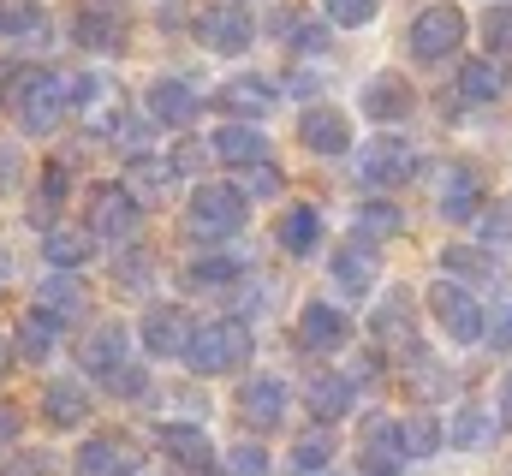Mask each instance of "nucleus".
<instances>
[{
  "label": "nucleus",
  "instance_id": "obj_10",
  "mask_svg": "<svg viewBox=\"0 0 512 476\" xmlns=\"http://www.w3.org/2000/svg\"><path fill=\"white\" fill-rule=\"evenodd\" d=\"M191 334H197V328L185 322L179 304H155V310L143 316V346L155 357H185L191 352Z\"/></svg>",
  "mask_w": 512,
  "mask_h": 476
},
{
  "label": "nucleus",
  "instance_id": "obj_2",
  "mask_svg": "<svg viewBox=\"0 0 512 476\" xmlns=\"http://www.w3.org/2000/svg\"><path fill=\"white\" fill-rule=\"evenodd\" d=\"M245 357H251V328L233 322V316H221V322H203V328L191 334L185 363H191L197 375H227V369H239Z\"/></svg>",
  "mask_w": 512,
  "mask_h": 476
},
{
  "label": "nucleus",
  "instance_id": "obj_47",
  "mask_svg": "<svg viewBox=\"0 0 512 476\" xmlns=\"http://www.w3.org/2000/svg\"><path fill=\"white\" fill-rule=\"evenodd\" d=\"M489 340H495L501 352H512V298L495 310V322H489Z\"/></svg>",
  "mask_w": 512,
  "mask_h": 476
},
{
  "label": "nucleus",
  "instance_id": "obj_44",
  "mask_svg": "<svg viewBox=\"0 0 512 476\" xmlns=\"http://www.w3.org/2000/svg\"><path fill=\"white\" fill-rule=\"evenodd\" d=\"M328 453H334V441H328V435H310V441H298L292 465H298V471H322V465H328Z\"/></svg>",
  "mask_w": 512,
  "mask_h": 476
},
{
  "label": "nucleus",
  "instance_id": "obj_32",
  "mask_svg": "<svg viewBox=\"0 0 512 476\" xmlns=\"http://www.w3.org/2000/svg\"><path fill=\"white\" fill-rule=\"evenodd\" d=\"M54 334H60V322H54L48 310H30V316L18 322V357H30V363H42V357L54 352Z\"/></svg>",
  "mask_w": 512,
  "mask_h": 476
},
{
  "label": "nucleus",
  "instance_id": "obj_16",
  "mask_svg": "<svg viewBox=\"0 0 512 476\" xmlns=\"http://www.w3.org/2000/svg\"><path fill=\"white\" fill-rule=\"evenodd\" d=\"M78 357H84V369L90 375H102V381H114L120 369H126V328L120 322H102V328H90V340L78 346Z\"/></svg>",
  "mask_w": 512,
  "mask_h": 476
},
{
  "label": "nucleus",
  "instance_id": "obj_30",
  "mask_svg": "<svg viewBox=\"0 0 512 476\" xmlns=\"http://www.w3.org/2000/svg\"><path fill=\"white\" fill-rule=\"evenodd\" d=\"M501 90H507V72L495 60H465L459 66V96L465 102H495Z\"/></svg>",
  "mask_w": 512,
  "mask_h": 476
},
{
  "label": "nucleus",
  "instance_id": "obj_13",
  "mask_svg": "<svg viewBox=\"0 0 512 476\" xmlns=\"http://www.w3.org/2000/svg\"><path fill=\"white\" fill-rule=\"evenodd\" d=\"M161 453H167L179 471H191V476L215 471V447H209V435H203L197 423H167V429H161Z\"/></svg>",
  "mask_w": 512,
  "mask_h": 476
},
{
  "label": "nucleus",
  "instance_id": "obj_25",
  "mask_svg": "<svg viewBox=\"0 0 512 476\" xmlns=\"http://www.w3.org/2000/svg\"><path fill=\"white\" fill-rule=\"evenodd\" d=\"M364 114L370 119H382V125H393V119H405L411 114V84L405 78H370V90H364Z\"/></svg>",
  "mask_w": 512,
  "mask_h": 476
},
{
  "label": "nucleus",
  "instance_id": "obj_56",
  "mask_svg": "<svg viewBox=\"0 0 512 476\" xmlns=\"http://www.w3.org/2000/svg\"><path fill=\"white\" fill-rule=\"evenodd\" d=\"M501 405H507V411H512V375H507V387H501Z\"/></svg>",
  "mask_w": 512,
  "mask_h": 476
},
{
  "label": "nucleus",
  "instance_id": "obj_26",
  "mask_svg": "<svg viewBox=\"0 0 512 476\" xmlns=\"http://www.w3.org/2000/svg\"><path fill=\"white\" fill-rule=\"evenodd\" d=\"M167 179H173V161H155V155H131L126 161V185L137 203H161V191H167Z\"/></svg>",
  "mask_w": 512,
  "mask_h": 476
},
{
  "label": "nucleus",
  "instance_id": "obj_35",
  "mask_svg": "<svg viewBox=\"0 0 512 476\" xmlns=\"http://www.w3.org/2000/svg\"><path fill=\"white\" fill-rule=\"evenodd\" d=\"M36 310H48L54 322H72V316L84 310V286L54 274V280H42V298H36Z\"/></svg>",
  "mask_w": 512,
  "mask_h": 476
},
{
  "label": "nucleus",
  "instance_id": "obj_8",
  "mask_svg": "<svg viewBox=\"0 0 512 476\" xmlns=\"http://www.w3.org/2000/svg\"><path fill=\"white\" fill-rule=\"evenodd\" d=\"M197 42L209 54H245L251 48V18L239 6H203L197 12Z\"/></svg>",
  "mask_w": 512,
  "mask_h": 476
},
{
  "label": "nucleus",
  "instance_id": "obj_27",
  "mask_svg": "<svg viewBox=\"0 0 512 476\" xmlns=\"http://www.w3.org/2000/svg\"><path fill=\"white\" fill-rule=\"evenodd\" d=\"M215 155L233 161V167H256V161L268 155V137H262L256 125H221V131H215Z\"/></svg>",
  "mask_w": 512,
  "mask_h": 476
},
{
  "label": "nucleus",
  "instance_id": "obj_15",
  "mask_svg": "<svg viewBox=\"0 0 512 476\" xmlns=\"http://www.w3.org/2000/svg\"><path fill=\"white\" fill-rule=\"evenodd\" d=\"M399 459H411V447H405V423L399 417H364V465H382V471H399Z\"/></svg>",
  "mask_w": 512,
  "mask_h": 476
},
{
  "label": "nucleus",
  "instance_id": "obj_5",
  "mask_svg": "<svg viewBox=\"0 0 512 476\" xmlns=\"http://www.w3.org/2000/svg\"><path fill=\"white\" fill-rule=\"evenodd\" d=\"M465 42V12L459 6H423L417 12V24H411V54L417 60H447L453 48Z\"/></svg>",
  "mask_w": 512,
  "mask_h": 476
},
{
  "label": "nucleus",
  "instance_id": "obj_7",
  "mask_svg": "<svg viewBox=\"0 0 512 476\" xmlns=\"http://www.w3.org/2000/svg\"><path fill=\"white\" fill-rule=\"evenodd\" d=\"M137 197H131L126 185H96L90 191V233L96 238H131L137 233Z\"/></svg>",
  "mask_w": 512,
  "mask_h": 476
},
{
  "label": "nucleus",
  "instance_id": "obj_38",
  "mask_svg": "<svg viewBox=\"0 0 512 476\" xmlns=\"http://www.w3.org/2000/svg\"><path fill=\"white\" fill-rule=\"evenodd\" d=\"M185 280L191 286H227V280H239V262L233 256H203V262L185 268Z\"/></svg>",
  "mask_w": 512,
  "mask_h": 476
},
{
  "label": "nucleus",
  "instance_id": "obj_31",
  "mask_svg": "<svg viewBox=\"0 0 512 476\" xmlns=\"http://www.w3.org/2000/svg\"><path fill=\"white\" fill-rule=\"evenodd\" d=\"M42 250H48V262H54V268H84V262H90V250H96V238L78 233V227H48Z\"/></svg>",
  "mask_w": 512,
  "mask_h": 476
},
{
  "label": "nucleus",
  "instance_id": "obj_24",
  "mask_svg": "<svg viewBox=\"0 0 512 476\" xmlns=\"http://www.w3.org/2000/svg\"><path fill=\"white\" fill-rule=\"evenodd\" d=\"M42 417H48L54 429H78V423L90 417L84 387H78V381H48V393H42Z\"/></svg>",
  "mask_w": 512,
  "mask_h": 476
},
{
  "label": "nucleus",
  "instance_id": "obj_42",
  "mask_svg": "<svg viewBox=\"0 0 512 476\" xmlns=\"http://www.w3.org/2000/svg\"><path fill=\"white\" fill-rule=\"evenodd\" d=\"M376 12H382V0H328V18H334V24H352V30L370 24Z\"/></svg>",
  "mask_w": 512,
  "mask_h": 476
},
{
  "label": "nucleus",
  "instance_id": "obj_41",
  "mask_svg": "<svg viewBox=\"0 0 512 476\" xmlns=\"http://www.w3.org/2000/svg\"><path fill=\"white\" fill-rule=\"evenodd\" d=\"M227 476H268V453H262L256 441H239V447L227 453Z\"/></svg>",
  "mask_w": 512,
  "mask_h": 476
},
{
  "label": "nucleus",
  "instance_id": "obj_11",
  "mask_svg": "<svg viewBox=\"0 0 512 476\" xmlns=\"http://www.w3.org/2000/svg\"><path fill=\"white\" fill-rule=\"evenodd\" d=\"M441 215L447 221H477L483 215V173L471 161H453L441 179Z\"/></svg>",
  "mask_w": 512,
  "mask_h": 476
},
{
  "label": "nucleus",
  "instance_id": "obj_45",
  "mask_svg": "<svg viewBox=\"0 0 512 476\" xmlns=\"http://www.w3.org/2000/svg\"><path fill=\"white\" fill-rule=\"evenodd\" d=\"M292 48H298V54H322V48H328V30H322L316 18H298V24H292Z\"/></svg>",
  "mask_w": 512,
  "mask_h": 476
},
{
  "label": "nucleus",
  "instance_id": "obj_17",
  "mask_svg": "<svg viewBox=\"0 0 512 476\" xmlns=\"http://www.w3.org/2000/svg\"><path fill=\"white\" fill-rule=\"evenodd\" d=\"M239 411H245L251 429H280V417H286V387H280L274 375H256V381L239 387Z\"/></svg>",
  "mask_w": 512,
  "mask_h": 476
},
{
  "label": "nucleus",
  "instance_id": "obj_40",
  "mask_svg": "<svg viewBox=\"0 0 512 476\" xmlns=\"http://www.w3.org/2000/svg\"><path fill=\"white\" fill-rule=\"evenodd\" d=\"M405 447H411V459H429L441 447V423L435 417H411L405 423Z\"/></svg>",
  "mask_w": 512,
  "mask_h": 476
},
{
  "label": "nucleus",
  "instance_id": "obj_37",
  "mask_svg": "<svg viewBox=\"0 0 512 476\" xmlns=\"http://www.w3.org/2000/svg\"><path fill=\"white\" fill-rule=\"evenodd\" d=\"M48 18L36 0H0V36H36Z\"/></svg>",
  "mask_w": 512,
  "mask_h": 476
},
{
  "label": "nucleus",
  "instance_id": "obj_55",
  "mask_svg": "<svg viewBox=\"0 0 512 476\" xmlns=\"http://www.w3.org/2000/svg\"><path fill=\"white\" fill-rule=\"evenodd\" d=\"M12 369V346H6V334H0V375Z\"/></svg>",
  "mask_w": 512,
  "mask_h": 476
},
{
  "label": "nucleus",
  "instance_id": "obj_54",
  "mask_svg": "<svg viewBox=\"0 0 512 476\" xmlns=\"http://www.w3.org/2000/svg\"><path fill=\"white\" fill-rule=\"evenodd\" d=\"M6 280H12V256L0 250V292H6Z\"/></svg>",
  "mask_w": 512,
  "mask_h": 476
},
{
  "label": "nucleus",
  "instance_id": "obj_4",
  "mask_svg": "<svg viewBox=\"0 0 512 476\" xmlns=\"http://www.w3.org/2000/svg\"><path fill=\"white\" fill-rule=\"evenodd\" d=\"M429 310H435V322L447 328V340H453V346H477V340L489 334V322H483L477 298H471L465 286H453V280H435V286H429Z\"/></svg>",
  "mask_w": 512,
  "mask_h": 476
},
{
  "label": "nucleus",
  "instance_id": "obj_28",
  "mask_svg": "<svg viewBox=\"0 0 512 476\" xmlns=\"http://www.w3.org/2000/svg\"><path fill=\"white\" fill-rule=\"evenodd\" d=\"M316 244H322V215H316L310 203H298V209L280 215V250H286V256H310Z\"/></svg>",
  "mask_w": 512,
  "mask_h": 476
},
{
  "label": "nucleus",
  "instance_id": "obj_39",
  "mask_svg": "<svg viewBox=\"0 0 512 476\" xmlns=\"http://www.w3.org/2000/svg\"><path fill=\"white\" fill-rule=\"evenodd\" d=\"M483 42H489V60H495V54H512V6H489Z\"/></svg>",
  "mask_w": 512,
  "mask_h": 476
},
{
  "label": "nucleus",
  "instance_id": "obj_23",
  "mask_svg": "<svg viewBox=\"0 0 512 476\" xmlns=\"http://www.w3.org/2000/svg\"><path fill=\"white\" fill-rule=\"evenodd\" d=\"M72 36H78L84 48H96V54H120V48H126L120 18H114V12H96V6H84V12L72 18Z\"/></svg>",
  "mask_w": 512,
  "mask_h": 476
},
{
  "label": "nucleus",
  "instance_id": "obj_51",
  "mask_svg": "<svg viewBox=\"0 0 512 476\" xmlns=\"http://www.w3.org/2000/svg\"><path fill=\"white\" fill-rule=\"evenodd\" d=\"M42 179H48V185H42L48 197H66V191H72V173H66V161H48V173H42Z\"/></svg>",
  "mask_w": 512,
  "mask_h": 476
},
{
  "label": "nucleus",
  "instance_id": "obj_34",
  "mask_svg": "<svg viewBox=\"0 0 512 476\" xmlns=\"http://www.w3.org/2000/svg\"><path fill=\"white\" fill-rule=\"evenodd\" d=\"M441 268H447V274H459V280H501V262H495L489 250H465V244L441 250Z\"/></svg>",
  "mask_w": 512,
  "mask_h": 476
},
{
  "label": "nucleus",
  "instance_id": "obj_9",
  "mask_svg": "<svg viewBox=\"0 0 512 476\" xmlns=\"http://www.w3.org/2000/svg\"><path fill=\"white\" fill-rule=\"evenodd\" d=\"M137 447L126 435H96L78 447V476H137Z\"/></svg>",
  "mask_w": 512,
  "mask_h": 476
},
{
  "label": "nucleus",
  "instance_id": "obj_49",
  "mask_svg": "<svg viewBox=\"0 0 512 476\" xmlns=\"http://www.w3.org/2000/svg\"><path fill=\"white\" fill-rule=\"evenodd\" d=\"M6 476H54V459H42V453H24L18 465H6Z\"/></svg>",
  "mask_w": 512,
  "mask_h": 476
},
{
  "label": "nucleus",
  "instance_id": "obj_6",
  "mask_svg": "<svg viewBox=\"0 0 512 476\" xmlns=\"http://www.w3.org/2000/svg\"><path fill=\"white\" fill-rule=\"evenodd\" d=\"M411 167H417V155H411L405 137H376L352 155V173L364 185H399V179H411Z\"/></svg>",
  "mask_w": 512,
  "mask_h": 476
},
{
  "label": "nucleus",
  "instance_id": "obj_20",
  "mask_svg": "<svg viewBox=\"0 0 512 476\" xmlns=\"http://www.w3.org/2000/svg\"><path fill=\"white\" fill-rule=\"evenodd\" d=\"M334 286L340 292H352V298H364L370 286H376V250L358 238V244H346L340 256H334Z\"/></svg>",
  "mask_w": 512,
  "mask_h": 476
},
{
  "label": "nucleus",
  "instance_id": "obj_19",
  "mask_svg": "<svg viewBox=\"0 0 512 476\" xmlns=\"http://www.w3.org/2000/svg\"><path fill=\"white\" fill-rule=\"evenodd\" d=\"M215 108H221V114H239V119H262L274 108V90H268L262 78H233V84L215 90Z\"/></svg>",
  "mask_w": 512,
  "mask_h": 476
},
{
  "label": "nucleus",
  "instance_id": "obj_53",
  "mask_svg": "<svg viewBox=\"0 0 512 476\" xmlns=\"http://www.w3.org/2000/svg\"><path fill=\"white\" fill-rule=\"evenodd\" d=\"M12 441H18V405L0 399V447H12Z\"/></svg>",
  "mask_w": 512,
  "mask_h": 476
},
{
  "label": "nucleus",
  "instance_id": "obj_48",
  "mask_svg": "<svg viewBox=\"0 0 512 476\" xmlns=\"http://www.w3.org/2000/svg\"><path fill=\"white\" fill-rule=\"evenodd\" d=\"M18 185V149H12V137H0V191H12Z\"/></svg>",
  "mask_w": 512,
  "mask_h": 476
},
{
  "label": "nucleus",
  "instance_id": "obj_43",
  "mask_svg": "<svg viewBox=\"0 0 512 476\" xmlns=\"http://www.w3.org/2000/svg\"><path fill=\"white\" fill-rule=\"evenodd\" d=\"M483 238H489V250H495V244L512 250V203H495V209L483 215Z\"/></svg>",
  "mask_w": 512,
  "mask_h": 476
},
{
  "label": "nucleus",
  "instance_id": "obj_36",
  "mask_svg": "<svg viewBox=\"0 0 512 476\" xmlns=\"http://www.w3.org/2000/svg\"><path fill=\"white\" fill-rule=\"evenodd\" d=\"M376 334H382L387 346H393V340L411 346V298H405V292H393L382 310H376Z\"/></svg>",
  "mask_w": 512,
  "mask_h": 476
},
{
  "label": "nucleus",
  "instance_id": "obj_46",
  "mask_svg": "<svg viewBox=\"0 0 512 476\" xmlns=\"http://www.w3.org/2000/svg\"><path fill=\"white\" fill-rule=\"evenodd\" d=\"M143 387H149V375H143V369H137V363H126V369H120V375H114V381H108V393H120V399H137V393H143Z\"/></svg>",
  "mask_w": 512,
  "mask_h": 476
},
{
  "label": "nucleus",
  "instance_id": "obj_3",
  "mask_svg": "<svg viewBox=\"0 0 512 476\" xmlns=\"http://www.w3.org/2000/svg\"><path fill=\"white\" fill-rule=\"evenodd\" d=\"M185 227L197 238H233L245 227V191L239 185H197Z\"/></svg>",
  "mask_w": 512,
  "mask_h": 476
},
{
  "label": "nucleus",
  "instance_id": "obj_14",
  "mask_svg": "<svg viewBox=\"0 0 512 476\" xmlns=\"http://www.w3.org/2000/svg\"><path fill=\"white\" fill-rule=\"evenodd\" d=\"M298 137H304V149H316V155H346V149H352V119L340 114V108H304Z\"/></svg>",
  "mask_w": 512,
  "mask_h": 476
},
{
  "label": "nucleus",
  "instance_id": "obj_22",
  "mask_svg": "<svg viewBox=\"0 0 512 476\" xmlns=\"http://www.w3.org/2000/svg\"><path fill=\"white\" fill-rule=\"evenodd\" d=\"M78 114L90 119V131H114L120 125V90L108 78H78Z\"/></svg>",
  "mask_w": 512,
  "mask_h": 476
},
{
  "label": "nucleus",
  "instance_id": "obj_52",
  "mask_svg": "<svg viewBox=\"0 0 512 476\" xmlns=\"http://www.w3.org/2000/svg\"><path fill=\"white\" fill-rule=\"evenodd\" d=\"M203 155H209L203 143H179V155H173V167H179V173H197V167H203Z\"/></svg>",
  "mask_w": 512,
  "mask_h": 476
},
{
  "label": "nucleus",
  "instance_id": "obj_1",
  "mask_svg": "<svg viewBox=\"0 0 512 476\" xmlns=\"http://www.w3.org/2000/svg\"><path fill=\"white\" fill-rule=\"evenodd\" d=\"M12 108H18V125H24L30 137H48V131L66 119V108H78V84H66L60 72H18Z\"/></svg>",
  "mask_w": 512,
  "mask_h": 476
},
{
  "label": "nucleus",
  "instance_id": "obj_18",
  "mask_svg": "<svg viewBox=\"0 0 512 476\" xmlns=\"http://www.w3.org/2000/svg\"><path fill=\"white\" fill-rule=\"evenodd\" d=\"M197 108H203V102H197V90H191L185 78H155V84H149V114L161 119V125H191Z\"/></svg>",
  "mask_w": 512,
  "mask_h": 476
},
{
  "label": "nucleus",
  "instance_id": "obj_21",
  "mask_svg": "<svg viewBox=\"0 0 512 476\" xmlns=\"http://www.w3.org/2000/svg\"><path fill=\"white\" fill-rule=\"evenodd\" d=\"M304 405H310L322 423L346 417V411H352V375H310V381H304Z\"/></svg>",
  "mask_w": 512,
  "mask_h": 476
},
{
  "label": "nucleus",
  "instance_id": "obj_50",
  "mask_svg": "<svg viewBox=\"0 0 512 476\" xmlns=\"http://www.w3.org/2000/svg\"><path fill=\"white\" fill-rule=\"evenodd\" d=\"M245 191H256V197H274V191H280V173H274V167H251Z\"/></svg>",
  "mask_w": 512,
  "mask_h": 476
},
{
  "label": "nucleus",
  "instance_id": "obj_33",
  "mask_svg": "<svg viewBox=\"0 0 512 476\" xmlns=\"http://www.w3.org/2000/svg\"><path fill=\"white\" fill-rule=\"evenodd\" d=\"M405 227V215L393 209V203H364L358 215H352V233L364 238V244H382V238H399Z\"/></svg>",
  "mask_w": 512,
  "mask_h": 476
},
{
  "label": "nucleus",
  "instance_id": "obj_12",
  "mask_svg": "<svg viewBox=\"0 0 512 476\" xmlns=\"http://www.w3.org/2000/svg\"><path fill=\"white\" fill-rule=\"evenodd\" d=\"M346 340H352L346 310H334V304H304V316H298V346H304V352H340Z\"/></svg>",
  "mask_w": 512,
  "mask_h": 476
},
{
  "label": "nucleus",
  "instance_id": "obj_29",
  "mask_svg": "<svg viewBox=\"0 0 512 476\" xmlns=\"http://www.w3.org/2000/svg\"><path fill=\"white\" fill-rule=\"evenodd\" d=\"M447 441L465 447V453L489 447V441H495V411H483V405H459V417L447 423Z\"/></svg>",
  "mask_w": 512,
  "mask_h": 476
}]
</instances>
